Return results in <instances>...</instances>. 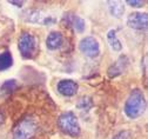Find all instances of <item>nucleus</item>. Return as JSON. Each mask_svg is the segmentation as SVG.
<instances>
[{
	"label": "nucleus",
	"instance_id": "nucleus-16",
	"mask_svg": "<svg viewBox=\"0 0 148 139\" xmlns=\"http://www.w3.org/2000/svg\"><path fill=\"white\" fill-rule=\"evenodd\" d=\"M15 89H16V82L13 80V79H12V80H6L3 84V86H1V90L4 92H12Z\"/></svg>",
	"mask_w": 148,
	"mask_h": 139
},
{
	"label": "nucleus",
	"instance_id": "nucleus-7",
	"mask_svg": "<svg viewBox=\"0 0 148 139\" xmlns=\"http://www.w3.org/2000/svg\"><path fill=\"white\" fill-rule=\"evenodd\" d=\"M62 23L65 24V26H71L79 33H82L85 31V27H86L84 19L75 15V14H73V13H66L64 15Z\"/></svg>",
	"mask_w": 148,
	"mask_h": 139
},
{
	"label": "nucleus",
	"instance_id": "nucleus-15",
	"mask_svg": "<svg viewBox=\"0 0 148 139\" xmlns=\"http://www.w3.org/2000/svg\"><path fill=\"white\" fill-rule=\"evenodd\" d=\"M92 106H93V102H92V99L89 97H82L77 103V109L81 111H88Z\"/></svg>",
	"mask_w": 148,
	"mask_h": 139
},
{
	"label": "nucleus",
	"instance_id": "nucleus-3",
	"mask_svg": "<svg viewBox=\"0 0 148 139\" xmlns=\"http://www.w3.org/2000/svg\"><path fill=\"white\" fill-rule=\"evenodd\" d=\"M18 47H19V51L25 59H32L36 54V50H38V44H36L35 37L28 32L21 33Z\"/></svg>",
	"mask_w": 148,
	"mask_h": 139
},
{
	"label": "nucleus",
	"instance_id": "nucleus-9",
	"mask_svg": "<svg viewBox=\"0 0 148 139\" xmlns=\"http://www.w3.org/2000/svg\"><path fill=\"white\" fill-rule=\"evenodd\" d=\"M126 67H127V58L126 57H120L118 59V62L108 68V71H107L108 72V75L110 78L118 77V75H120V74L123 73V71L126 70Z\"/></svg>",
	"mask_w": 148,
	"mask_h": 139
},
{
	"label": "nucleus",
	"instance_id": "nucleus-8",
	"mask_svg": "<svg viewBox=\"0 0 148 139\" xmlns=\"http://www.w3.org/2000/svg\"><path fill=\"white\" fill-rule=\"evenodd\" d=\"M79 90V85L71 79H65V80L59 82L58 84V92L65 97H73L75 95Z\"/></svg>",
	"mask_w": 148,
	"mask_h": 139
},
{
	"label": "nucleus",
	"instance_id": "nucleus-4",
	"mask_svg": "<svg viewBox=\"0 0 148 139\" xmlns=\"http://www.w3.org/2000/svg\"><path fill=\"white\" fill-rule=\"evenodd\" d=\"M36 131V125L32 119H23L13 131V139H31Z\"/></svg>",
	"mask_w": 148,
	"mask_h": 139
},
{
	"label": "nucleus",
	"instance_id": "nucleus-6",
	"mask_svg": "<svg viewBox=\"0 0 148 139\" xmlns=\"http://www.w3.org/2000/svg\"><path fill=\"white\" fill-rule=\"evenodd\" d=\"M127 25L133 30H146L148 26V15L147 13L134 12L127 18Z\"/></svg>",
	"mask_w": 148,
	"mask_h": 139
},
{
	"label": "nucleus",
	"instance_id": "nucleus-12",
	"mask_svg": "<svg viewBox=\"0 0 148 139\" xmlns=\"http://www.w3.org/2000/svg\"><path fill=\"white\" fill-rule=\"evenodd\" d=\"M109 13L115 18H121L125 13V6L120 1H108Z\"/></svg>",
	"mask_w": 148,
	"mask_h": 139
},
{
	"label": "nucleus",
	"instance_id": "nucleus-11",
	"mask_svg": "<svg viewBox=\"0 0 148 139\" xmlns=\"http://www.w3.org/2000/svg\"><path fill=\"white\" fill-rule=\"evenodd\" d=\"M21 18L27 23H40L42 21V15L41 12L38 10H26L25 12H23Z\"/></svg>",
	"mask_w": 148,
	"mask_h": 139
},
{
	"label": "nucleus",
	"instance_id": "nucleus-18",
	"mask_svg": "<svg viewBox=\"0 0 148 139\" xmlns=\"http://www.w3.org/2000/svg\"><path fill=\"white\" fill-rule=\"evenodd\" d=\"M128 5H131L132 7H142L145 5V1H141V0H128L127 1Z\"/></svg>",
	"mask_w": 148,
	"mask_h": 139
},
{
	"label": "nucleus",
	"instance_id": "nucleus-13",
	"mask_svg": "<svg viewBox=\"0 0 148 139\" xmlns=\"http://www.w3.org/2000/svg\"><path fill=\"white\" fill-rule=\"evenodd\" d=\"M107 41H108L109 46L112 47V50H113V51H116V52L121 51L122 45H121L120 40L118 39L116 33H115V31H114V30L108 31V33H107Z\"/></svg>",
	"mask_w": 148,
	"mask_h": 139
},
{
	"label": "nucleus",
	"instance_id": "nucleus-1",
	"mask_svg": "<svg viewBox=\"0 0 148 139\" xmlns=\"http://www.w3.org/2000/svg\"><path fill=\"white\" fill-rule=\"evenodd\" d=\"M123 110L126 115L131 119H136L140 115H142L146 110V100H145V95L142 91L134 90L129 94V97L126 100Z\"/></svg>",
	"mask_w": 148,
	"mask_h": 139
},
{
	"label": "nucleus",
	"instance_id": "nucleus-14",
	"mask_svg": "<svg viewBox=\"0 0 148 139\" xmlns=\"http://www.w3.org/2000/svg\"><path fill=\"white\" fill-rule=\"evenodd\" d=\"M13 65V57L11 52L5 51L0 53V71H5Z\"/></svg>",
	"mask_w": 148,
	"mask_h": 139
},
{
	"label": "nucleus",
	"instance_id": "nucleus-19",
	"mask_svg": "<svg viewBox=\"0 0 148 139\" xmlns=\"http://www.w3.org/2000/svg\"><path fill=\"white\" fill-rule=\"evenodd\" d=\"M10 4H12V5H16V7H21L23 6V4H24V1H8Z\"/></svg>",
	"mask_w": 148,
	"mask_h": 139
},
{
	"label": "nucleus",
	"instance_id": "nucleus-5",
	"mask_svg": "<svg viewBox=\"0 0 148 139\" xmlns=\"http://www.w3.org/2000/svg\"><path fill=\"white\" fill-rule=\"evenodd\" d=\"M79 48L82 54L88 58H97L100 53V46L95 38L93 37H86L80 41Z\"/></svg>",
	"mask_w": 148,
	"mask_h": 139
},
{
	"label": "nucleus",
	"instance_id": "nucleus-2",
	"mask_svg": "<svg viewBox=\"0 0 148 139\" xmlns=\"http://www.w3.org/2000/svg\"><path fill=\"white\" fill-rule=\"evenodd\" d=\"M58 126L59 129L67 136L71 137H78L80 134V124L77 115L73 112H64L60 114L58 119Z\"/></svg>",
	"mask_w": 148,
	"mask_h": 139
},
{
	"label": "nucleus",
	"instance_id": "nucleus-17",
	"mask_svg": "<svg viewBox=\"0 0 148 139\" xmlns=\"http://www.w3.org/2000/svg\"><path fill=\"white\" fill-rule=\"evenodd\" d=\"M129 137H131V133L128 131H122V132H119L113 139H129Z\"/></svg>",
	"mask_w": 148,
	"mask_h": 139
},
{
	"label": "nucleus",
	"instance_id": "nucleus-10",
	"mask_svg": "<svg viewBox=\"0 0 148 139\" xmlns=\"http://www.w3.org/2000/svg\"><path fill=\"white\" fill-rule=\"evenodd\" d=\"M62 45V35L60 32H51L46 39V46L48 50H58Z\"/></svg>",
	"mask_w": 148,
	"mask_h": 139
},
{
	"label": "nucleus",
	"instance_id": "nucleus-20",
	"mask_svg": "<svg viewBox=\"0 0 148 139\" xmlns=\"http://www.w3.org/2000/svg\"><path fill=\"white\" fill-rule=\"evenodd\" d=\"M4 123V115H3V113L0 112V125H1Z\"/></svg>",
	"mask_w": 148,
	"mask_h": 139
}]
</instances>
